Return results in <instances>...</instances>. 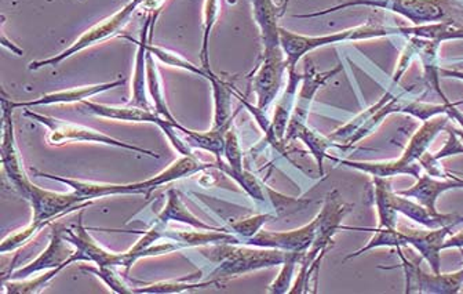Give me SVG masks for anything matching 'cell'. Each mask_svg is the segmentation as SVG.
Here are the masks:
<instances>
[{
  "label": "cell",
  "mask_w": 463,
  "mask_h": 294,
  "mask_svg": "<svg viewBox=\"0 0 463 294\" xmlns=\"http://www.w3.org/2000/svg\"><path fill=\"white\" fill-rule=\"evenodd\" d=\"M212 167H217V164H204L202 160L197 159L194 155H191V156H184L183 155L180 159L173 162L167 169L163 170L155 177L130 184L87 183V181L76 180V178L49 175V173L39 172L36 169L31 170L36 177H46L49 180L67 184L70 188H72L73 193L78 194L81 198L86 199V201H93V199L112 195H145V198H149L155 190L165 185V184L189 177V175H196V173L203 172V170L212 169Z\"/></svg>",
  "instance_id": "obj_1"
},
{
  "label": "cell",
  "mask_w": 463,
  "mask_h": 294,
  "mask_svg": "<svg viewBox=\"0 0 463 294\" xmlns=\"http://www.w3.org/2000/svg\"><path fill=\"white\" fill-rule=\"evenodd\" d=\"M199 251L210 262L217 265L209 277L210 280H217L220 288L232 278L241 277L258 270L278 267L283 264L287 254V251L279 249L241 246L233 243L202 246Z\"/></svg>",
  "instance_id": "obj_2"
},
{
  "label": "cell",
  "mask_w": 463,
  "mask_h": 294,
  "mask_svg": "<svg viewBox=\"0 0 463 294\" xmlns=\"http://www.w3.org/2000/svg\"><path fill=\"white\" fill-rule=\"evenodd\" d=\"M354 6H370L389 10L407 18L414 25L434 23H455L463 26V6L457 0H346L323 12L294 15V18H315Z\"/></svg>",
  "instance_id": "obj_3"
},
{
  "label": "cell",
  "mask_w": 463,
  "mask_h": 294,
  "mask_svg": "<svg viewBox=\"0 0 463 294\" xmlns=\"http://www.w3.org/2000/svg\"><path fill=\"white\" fill-rule=\"evenodd\" d=\"M354 209L352 204L342 201L338 190L327 194L322 210L318 213L317 232L312 246L307 249L304 259L299 262L298 277L291 286L288 293L298 294L309 291L310 280L313 274H317L318 267L328 249L333 246V238L336 231L342 230V220Z\"/></svg>",
  "instance_id": "obj_4"
},
{
  "label": "cell",
  "mask_w": 463,
  "mask_h": 294,
  "mask_svg": "<svg viewBox=\"0 0 463 294\" xmlns=\"http://www.w3.org/2000/svg\"><path fill=\"white\" fill-rule=\"evenodd\" d=\"M449 115H438V117L430 118L425 120L418 128L417 133L412 136L410 140L409 146L402 152L399 159L383 160V162H357V160L335 159L331 157V160H335L342 166L351 167V169L360 170V172L367 173L370 175H376V177H394L397 175H414L415 178L420 177V157L428 152L431 141L436 138V136L441 130L447 128L449 123Z\"/></svg>",
  "instance_id": "obj_5"
},
{
  "label": "cell",
  "mask_w": 463,
  "mask_h": 294,
  "mask_svg": "<svg viewBox=\"0 0 463 294\" xmlns=\"http://www.w3.org/2000/svg\"><path fill=\"white\" fill-rule=\"evenodd\" d=\"M83 214L84 209H81L79 212L78 224L73 225V228L62 227V236L76 249L70 259L71 264L76 261H89L94 262L97 267H125L126 272H128L139 259L160 256V254L171 253L181 249V245L175 242L154 245L142 251H134L130 249L125 253H115V251H107L94 241L90 233L87 232L83 224Z\"/></svg>",
  "instance_id": "obj_6"
},
{
  "label": "cell",
  "mask_w": 463,
  "mask_h": 294,
  "mask_svg": "<svg viewBox=\"0 0 463 294\" xmlns=\"http://www.w3.org/2000/svg\"><path fill=\"white\" fill-rule=\"evenodd\" d=\"M392 35H400L399 26L392 28V26L367 24V25L356 26L351 30L323 36L298 35L280 26V43L286 54L287 72H294L302 57L320 47L341 43V42L367 41V39L385 38Z\"/></svg>",
  "instance_id": "obj_7"
},
{
  "label": "cell",
  "mask_w": 463,
  "mask_h": 294,
  "mask_svg": "<svg viewBox=\"0 0 463 294\" xmlns=\"http://www.w3.org/2000/svg\"><path fill=\"white\" fill-rule=\"evenodd\" d=\"M78 109L81 114L107 118V119L123 120V122L154 123L167 136L174 148L177 149L181 155H184V156L194 155L188 144L184 143L178 138L177 133H175V130H183L184 126L180 125V123L168 122L165 118L159 117L156 112H151V109H138V107H133V105L128 104L126 107L99 104V102L87 101V100L79 102Z\"/></svg>",
  "instance_id": "obj_8"
},
{
  "label": "cell",
  "mask_w": 463,
  "mask_h": 294,
  "mask_svg": "<svg viewBox=\"0 0 463 294\" xmlns=\"http://www.w3.org/2000/svg\"><path fill=\"white\" fill-rule=\"evenodd\" d=\"M145 2L146 0H130L119 12L115 13V14L110 15L107 20L101 21L97 25L91 26L90 30H87L78 41L73 42L68 49H65L64 52H60L57 56L29 62L28 70L38 71L44 67H58V65L72 57L76 52H81V50L87 49V47L94 46V44L99 43V42L113 38V36L122 33L123 28L128 25L134 13Z\"/></svg>",
  "instance_id": "obj_9"
},
{
  "label": "cell",
  "mask_w": 463,
  "mask_h": 294,
  "mask_svg": "<svg viewBox=\"0 0 463 294\" xmlns=\"http://www.w3.org/2000/svg\"><path fill=\"white\" fill-rule=\"evenodd\" d=\"M25 117L31 118V119L49 128L47 141H49L52 146H61V144L71 143V141H78V143H99L105 144V146L116 147V148L128 149V151L138 152V154L148 155V156L152 157H159L156 152L133 146V144L116 140V138H110V136H107L105 133H101V131L87 128V126L68 122V120L57 119V118L47 117V115L38 114V112L29 111V109H26Z\"/></svg>",
  "instance_id": "obj_10"
},
{
  "label": "cell",
  "mask_w": 463,
  "mask_h": 294,
  "mask_svg": "<svg viewBox=\"0 0 463 294\" xmlns=\"http://www.w3.org/2000/svg\"><path fill=\"white\" fill-rule=\"evenodd\" d=\"M405 274V293L457 294L463 288V269L451 274H428L420 269V260L411 261L397 248Z\"/></svg>",
  "instance_id": "obj_11"
},
{
  "label": "cell",
  "mask_w": 463,
  "mask_h": 294,
  "mask_svg": "<svg viewBox=\"0 0 463 294\" xmlns=\"http://www.w3.org/2000/svg\"><path fill=\"white\" fill-rule=\"evenodd\" d=\"M286 71V54L281 47L264 50L262 62L252 78V90L257 96L258 109L267 111L268 107L275 101L283 86Z\"/></svg>",
  "instance_id": "obj_12"
},
{
  "label": "cell",
  "mask_w": 463,
  "mask_h": 294,
  "mask_svg": "<svg viewBox=\"0 0 463 294\" xmlns=\"http://www.w3.org/2000/svg\"><path fill=\"white\" fill-rule=\"evenodd\" d=\"M75 251V246L68 242L67 239L62 236L61 225L52 224V238H50V243L46 251L33 262L24 265L23 269L12 272L9 278H2V282H5V280H28L36 272L49 271V270L57 269L61 265H67L68 267V265H71L70 259Z\"/></svg>",
  "instance_id": "obj_13"
},
{
  "label": "cell",
  "mask_w": 463,
  "mask_h": 294,
  "mask_svg": "<svg viewBox=\"0 0 463 294\" xmlns=\"http://www.w3.org/2000/svg\"><path fill=\"white\" fill-rule=\"evenodd\" d=\"M318 217L316 216L309 224L297 230L281 232L260 230L257 235L244 241L243 245L279 249L284 251H307L315 241Z\"/></svg>",
  "instance_id": "obj_14"
},
{
  "label": "cell",
  "mask_w": 463,
  "mask_h": 294,
  "mask_svg": "<svg viewBox=\"0 0 463 294\" xmlns=\"http://www.w3.org/2000/svg\"><path fill=\"white\" fill-rule=\"evenodd\" d=\"M341 71L342 65L339 64L334 70L327 71V72H317L315 65L307 62L305 72L302 73L301 86H299V91L297 94L296 107H294L293 115H291L287 130L297 128V126L307 125L310 107H312L313 100H315L318 89L323 88L331 78L338 75Z\"/></svg>",
  "instance_id": "obj_15"
},
{
  "label": "cell",
  "mask_w": 463,
  "mask_h": 294,
  "mask_svg": "<svg viewBox=\"0 0 463 294\" xmlns=\"http://www.w3.org/2000/svg\"><path fill=\"white\" fill-rule=\"evenodd\" d=\"M454 225H447V227L436 228V230H407V228H400L405 236L409 238L410 245L420 254L422 259L430 265L431 272L440 274L441 272V257L444 242L447 236L451 233Z\"/></svg>",
  "instance_id": "obj_16"
},
{
  "label": "cell",
  "mask_w": 463,
  "mask_h": 294,
  "mask_svg": "<svg viewBox=\"0 0 463 294\" xmlns=\"http://www.w3.org/2000/svg\"><path fill=\"white\" fill-rule=\"evenodd\" d=\"M417 180V183L411 188L397 191V194L407 196V198L415 199L418 204H422L431 213H439L438 207H436L439 196L443 195L447 191L463 188V180L449 175V173L447 177L441 178V180L434 178L433 175H429L428 173L420 175Z\"/></svg>",
  "instance_id": "obj_17"
},
{
  "label": "cell",
  "mask_w": 463,
  "mask_h": 294,
  "mask_svg": "<svg viewBox=\"0 0 463 294\" xmlns=\"http://www.w3.org/2000/svg\"><path fill=\"white\" fill-rule=\"evenodd\" d=\"M152 20H154V13L149 12L148 18L145 20L144 26H142L141 39L138 42L126 36L128 41L138 44L136 67H134L133 85H131V100L128 105L144 109H151L148 96H146V91H148V85H146V52H148L149 41L152 39Z\"/></svg>",
  "instance_id": "obj_18"
},
{
  "label": "cell",
  "mask_w": 463,
  "mask_h": 294,
  "mask_svg": "<svg viewBox=\"0 0 463 294\" xmlns=\"http://www.w3.org/2000/svg\"><path fill=\"white\" fill-rule=\"evenodd\" d=\"M125 85V79H118L112 82L99 83V85L83 86V88L70 89V90L54 91V93L44 94L36 100L31 101H10L13 109H33V107H42V105L54 104H72V102L84 101L97 94L104 93V91L112 90V89L119 88Z\"/></svg>",
  "instance_id": "obj_19"
},
{
  "label": "cell",
  "mask_w": 463,
  "mask_h": 294,
  "mask_svg": "<svg viewBox=\"0 0 463 294\" xmlns=\"http://www.w3.org/2000/svg\"><path fill=\"white\" fill-rule=\"evenodd\" d=\"M392 206L397 213H402L405 217H409L412 222L423 225L429 230L447 227V225H457L463 222V217L459 214H443V213H431L417 201H411V198L400 195L397 193H392Z\"/></svg>",
  "instance_id": "obj_20"
},
{
  "label": "cell",
  "mask_w": 463,
  "mask_h": 294,
  "mask_svg": "<svg viewBox=\"0 0 463 294\" xmlns=\"http://www.w3.org/2000/svg\"><path fill=\"white\" fill-rule=\"evenodd\" d=\"M255 24L260 28V41L264 50H275L280 43V9L276 7L273 0H250Z\"/></svg>",
  "instance_id": "obj_21"
},
{
  "label": "cell",
  "mask_w": 463,
  "mask_h": 294,
  "mask_svg": "<svg viewBox=\"0 0 463 294\" xmlns=\"http://www.w3.org/2000/svg\"><path fill=\"white\" fill-rule=\"evenodd\" d=\"M155 222L163 223L165 225H167L170 222L183 223V224L189 225V227L194 228V230L229 232L228 228L214 227V225L206 224V223L197 219L194 214H192L191 210L185 206L180 194L173 190V188L167 191V204H165V209L160 212L159 216L156 217Z\"/></svg>",
  "instance_id": "obj_22"
},
{
  "label": "cell",
  "mask_w": 463,
  "mask_h": 294,
  "mask_svg": "<svg viewBox=\"0 0 463 294\" xmlns=\"http://www.w3.org/2000/svg\"><path fill=\"white\" fill-rule=\"evenodd\" d=\"M293 140H301L302 143L307 147L310 154L315 157L320 175H325L323 162H325L326 157H331L328 156L327 151L336 147V144L334 143L330 138H325V136L313 130V128H310L307 125L297 126V128H288V130L286 131L284 143L287 144L288 141Z\"/></svg>",
  "instance_id": "obj_23"
},
{
  "label": "cell",
  "mask_w": 463,
  "mask_h": 294,
  "mask_svg": "<svg viewBox=\"0 0 463 294\" xmlns=\"http://www.w3.org/2000/svg\"><path fill=\"white\" fill-rule=\"evenodd\" d=\"M288 75V82H287L286 90L280 100H278L276 104L275 115H273V128H275L276 136L279 140L283 141L286 138L287 128H288L289 119L293 115L294 107H296L297 94H298V88L302 82L301 73L287 72Z\"/></svg>",
  "instance_id": "obj_24"
},
{
  "label": "cell",
  "mask_w": 463,
  "mask_h": 294,
  "mask_svg": "<svg viewBox=\"0 0 463 294\" xmlns=\"http://www.w3.org/2000/svg\"><path fill=\"white\" fill-rule=\"evenodd\" d=\"M213 86V97H214V119L212 128L215 130H228L232 128V122L235 115H232V96L233 89L222 82L214 72L207 78Z\"/></svg>",
  "instance_id": "obj_25"
},
{
  "label": "cell",
  "mask_w": 463,
  "mask_h": 294,
  "mask_svg": "<svg viewBox=\"0 0 463 294\" xmlns=\"http://www.w3.org/2000/svg\"><path fill=\"white\" fill-rule=\"evenodd\" d=\"M400 35L429 39L439 43L446 41L463 39V26L455 23H434L425 25L399 26Z\"/></svg>",
  "instance_id": "obj_26"
},
{
  "label": "cell",
  "mask_w": 463,
  "mask_h": 294,
  "mask_svg": "<svg viewBox=\"0 0 463 294\" xmlns=\"http://www.w3.org/2000/svg\"><path fill=\"white\" fill-rule=\"evenodd\" d=\"M373 191H375L376 210H378V219H380V228H397V214L399 213L392 206V190L391 180L386 177H373Z\"/></svg>",
  "instance_id": "obj_27"
},
{
  "label": "cell",
  "mask_w": 463,
  "mask_h": 294,
  "mask_svg": "<svg viewBox=\"0 0 463 294\" xmlns=\"http://www.w3.org/2000/svg\"><path fill=\"white\" fill-rule=\"evenodd\" d=\"M202 277V272L188 275L180 280H170V282L152 283V285L137 286L133 289V293L145 294H175L185 293V291L197 290V289H206L210 286H220L217 280H207V282L194 283V278Z\"/></svg>",
  "instance_id": "obj_28"
},
{
  "label": "cell",
  "mask_w": 463,
  "mask_h": 294,
  "mask_svg": "<svg viewBox=\"0 0 463 294\" xmlns=\"http://www.w3.org/2000/svg\"><path fill=\"white\" fill-rule=\"evenodd\" d=\"M146 85H148L149 96H151L152 101H154L155 112H156L159 117L167 119L168 122L178 123L177 119L171 115L170 109H168L165 94H163L159 71H157L154 54H152L149 50L148 52H146Z\"/></svg>",
  "instance_id": "obj_29"
},
{
  "label": "cell",
  "mask_w": 463,
  "mask_h": 294,
  "mask_svg": "<svg viewBox=\"0 0 463 294\" xmlns=\"http://www.w3.org/2000/svg\"><path fill=\"white\" fill-rule=\"evenodd\" d=\"M228 130H215V128H210L209 131H204V133H197V131L184 128L181 133H185L189 147H196V148L212 152V154H214V156L217 157V164L220 165L222 164L225 135Z\"/></svg>",
  "instance_id": "obj_30"
},
{
  "label": "cell",
  "mask_w": 463,
  "mask_h": 294,
  "mask_svg": "<svg viewBox=\"0 0 463 294\" xmlns=\"http://www.w3.org/2000/svg\"><path fill=\"white\" fill-rule=\"evenodd\" d=\"M375 235L370 239V242L367 245L363 246L359 251L354 253L349 254L345 260L354 259V257L363 256L367 251H373V249L378 248H405L410 246L409 238L405 236V233L402 230L397 228H376L373 230Z\"/></svg>",
  "instance_id": "obj_31"
},
{
  "label": "cell",
  "mask_w": 463,
  "mask_h": 294,
  "mask_svg": "<svg viewBox=\"0 0 463 294\" xmlns=\"http://www.w3.org/2000/svg\"><path fill=\"white\" fill-rule=\"evenodd\" d=\"M393 97L394 94L392 93V91H388V93H386L385 96L380 100V101L376 102V104H373V107L365 109V111H363L362 114L357 115V117L354 118L351 122H347L346 125H344L342 128H336L335 131H333V133H331L328 138H330L331 140L336 144V148L344 146V144L346 143V141L349 140V138H351L352 136H354V133H356V131L359 130L363 125H365V123L370 120L371 117H373L376 112L380 111L383 105H385L389 100L393 99Z\"/></svg>",
  "instance_id": "obj_32"
},
{
  "label": "cell",
  "mask_w": 463,
  "mask_h": 294,
  "mask_svg": "<svg viewBox=\"0 0 463 294\" xmlns=\"http://www.w3.org/2000/svg\"><path fill=\"white\" fill-rule=\"evenodd\" d=\"M223 156H225L226 164H223V162L220 165L217 164V169H220L221 172L225 173L229 177L244 172L243 151H241L238 135L232 128L226 131Z\"/></svg>",
  "instance_id": "obj_33"
},
{
  "label": "cell",
  "mask_w": 463,
  "mask_h": 294,
  "mask_svg": "<svg viewBox=\"0 0 463 294\" xmlns=\"http://www.w3.org/2000/svg\"><path fill=\"white\" fill-rule=\"evenodd\" d=\"M307 251H287L286 260L281 264L280 272L278 278L270 283L268 291L272 294H286L291 289V283L294 280V272H296L297 265L304 259Z\"/></svg>",
  "instance_id": "obj_34"
},
{
  "label": "cell",
  "mask_w": 463,
  "mask_h": 294,
  "mask_svg": "<svg viewBox=\"0 0 463 294\" xmlns=\"http://www.w3.org/2000/svg\"><path fill=\"white\" fill-rule=\"evenodd\" d=\"M65 267H67V265H61V267H57V269L49 270V271L44 272L41 277H36L35 280H29L28 278V280H5V282H2V285H4V293H39V291L43 290L44 286H46L52 278L57 277Z\"/></svg>",
  "instance_id": "obj_35"
},
{
  "label": "cell",
  "mask_w": 463,
  "mask_h": 294,
  "mask_svg": "<svg viewBox=\"0 0 463 294\" xmlns=\"http://www.w3.org/2000/svg\"><path fill=\"white\" fill-rule=\"evenodd\" d=\"M220 15V0H206L204 4V23H203V43L202 52H200V60H202V68L206 72L212 73L209 57L210 35L213 28L217 23Z\"/></svg>",
  "instance_id": "obj_36"
},
{
  "label": "cell",
  "mask_w": 463,
  "mask_h": 294,
  "mask_svg": "<svg viewBox=\"0 0 463 294\" xmlns=\"http://www.w3.org/2000/svg\"><path fill=\"white\" fill-rule=\"evenodd\" d=\"M233 93H235V96L241 100V104H243L244 107L249 109L250 114L255 118L258 125H260V128H262V131H264L265 138H267L268 143H269L270 146H272L273 148L279 152V154L284 155V156H287V159L289 160L288 154H287L286 151V143L279 140V138L275 133V128H273V123L268 119L267 115H265V111L258 109L257 105L254 107V105L250 104L246 99H243V97H241V94L236 93L235 90H233Z\"/></svg>",
  "instance_id": "obj_37"
},
{
  "label": "cell",
  "mask_w": 463,
  "mask_h": 294,
  "mask_svg": "<svg viewBox=\"0 0 463 294\" xmlns=\"http://www.w3.org/2000/svg\"><path fill=\"white\" fill-rule=\"evenodd\" d=\"M149 52L154 54L155 59L162 62L163 64L170 65V67L180 68V70L188 71V72L194 73V75L202 76V78H209L210 73L203 70V68L196 67V65L189 62L188 60L181 57L177 52H170V50L162 49V47L154 46L149 41Z\"/></svg>",
  "instance_id": "obj_38"
},
{
  "label": "cell",
  "mask_w": 463,
  "mask_h": 294,
  "mask_svg": "<svg viewBox=\"0 0 463 294\" xmlns=\"http://www.w3.org/2000/svg\"><path fill=\"white\" fill-rule=\"evenodd\" d=\"M276 219V214H270V213H265V214H257V216L247 217V219L239 220V222L232 223L231 230L239 235L241 241H247V239L252 238L257 235L262 227L267 224L268 222H272Z\"/></svg>",
  "instance_id": "obj_39"
},
{
  "label": "cell",
  "mask_w": 463,
  "mask_h": 294,
  "mask_svg": "<svg viewBox=\"0 0 463 294\" xmlns=\"http://www.w3.org/2000/svg\"><path fill=\"white\" fill-rule=\"evenodd\" d=\"M89 272H93L94 275L99 278L110 290L118 294H133V289L128 288L119 274L115 271V267H97V269H86Z\"/></svg>",
  "instance_id": "obj_40"
},
{
  "label": "cell",
  "mask_w": 463,
  "mask_h": 294,
  "mask_svg": "<svg viewBox=\"0 0 463 294\" xmlns=\"http://www.w3.org/2000/svg\"><path fill=\"white\" fill-rule=\"evenodd\" d=\"M420 39L415 38V36H409V42L405 44L404 52H402V59H400L399 64H397L396 72L393 75V85L400 82V79L404 75L405 71L411 64L412 59L418 56L420 52Z\"/></svg>",
  "instance_id": "obj_41"
},
{
  "label": "cell",
  "mask_w": 463,
  "mask_h": 294,
  "mask_svg": "<svg viewBox=\"0 0 463 294\" xmlns=\"http://www.w3.org/2000/svg\"><path fill=\"white\" fill-rule=\"evenodd\" d=\"M265 190L269 194L270 199H272L273 204H275L276 210L279 214L284 213L297 212V210L305 209L310 201H302V199L287 198V196L281 195V194L273 191L270 186L265 185Z\"/></svg>",
  "instance_id": "obj_42"
},
{
  "label": "cell",
  "mask_w": 463,
  "mask_h": 294,
  "mask_svg": "<svg viewBox=\"0 0 463 294\" xmlns=\"http://www.w3.org/2000/svg\"><path fill=\"white\" fill-rule=\"evenodd\" d=\"M232 180H235L239 185L251 196L254 201L264 202L265 201V194L264 188L260 185V181L257 180L254 175L244 170L241 175H232Z\"/></svg>",
  "instance_id": "obj_43"
},
{
  "label": "cell",
  "mask_w": 463,
  "mask_h": 294,
  "mask_svg": "<svg viewBox=\"0 0 463 294\" xmlns=\"http://www.w3.org/2000/svg\"><path fill=\"white\" fill-rule=\"evenodd\" d=\"M444 130L449 131V140H447L446 146H444L440 151L436 152V154H431L434 160H441L444 159V157L463 154V141L460 140L459 136L455 133L454 128H449V126L447 125Z\"/></svg>",
  "instance_id": "obj_44"
},
{
  "label": "cell",
  "mask_w": 463,
  "mask_h": 294,
  "mask_svg": "<svg viewBox=\"0 0 463 294\" xmlns=\"http://www.w3.org/2000/svg\"><path fill=\"white\" fill-rule=\"evenodd\" d=\"M452 248H457L460 249V251H463V231L455 233V235H452L449 239H446V242H444L443 245V251Z\"/></svg>",
  "instance_id": "obj_45"
},
{
  "label": "cell",
  "mask_w": 463,
  "mask_h": 294,
  "mask_svg": "<svg viewBox=\"0 0 463 294\" xmlns=\"http://www.w3.org/2000/svg\"><path fill=\"white\" fill-rule=\"evenodd\" d=\"M439 75H440L441 78L463 81V70H455V68H439Z\"/></svg>",
  "instance_id": "obj_46"
},
{
  "label": "cell",
  "mask_w": 463,
  "mask_h": 294,
  "mask_svg": "<svg viewBox=\"0 0 463 294\" xmlns=\"http://www.w3.org/2000/svg\"><path fill=\"white\" fill-rule=\"evenodd\" d=\"M2 44H4V47H7V49L12 50V52H14L17 56H23L24 50L20 49L17 44L13 43V42H10L9 39H7L6 33H5L4 30H2Z\"/></svg>",
  "instance_id": "obj_47"
},
{
  "label": "cell",
  "mask_w": 463,
  "mask_h": 294,
  "mask_svg": "<svg viewBox=\"0 0 463 294\" xmlns=\"http://www.w3.org/2000/svg\"><path fill=\"white\" fill-rule=\"evenodd\" d=\"M289 0H283V6L280 7V17L286 14L287 6H288Z\"/></svg>",
  "instance_id": "obj_48"
},
{
  "label": "cell",
  "mask_w": 463,
  "mask_h": 294,
  "mask_svg": "<svg viewBox=\"0 0 463 294\" xmlns=\"http://www.w3.org/2000/svg\"><path fill=\"white\" fill-rule=\"evenodd\" d=\"M454 131H455V133H457L458 136H459L460 140L463 141V130H462V128H454Z\"/></svg>",
  "instance_id": "obj_49"
},
{
  "label": "cell",
  "mask_w": 463,
  "mask_h": 294,
  "mask_svg": "<svg viewBox=\"0 0 463 294\" xmlns=\"http://www.w3.org/2000/svg\"></svg>",
  "instance_id": "obj_50"
}]
</instances>
